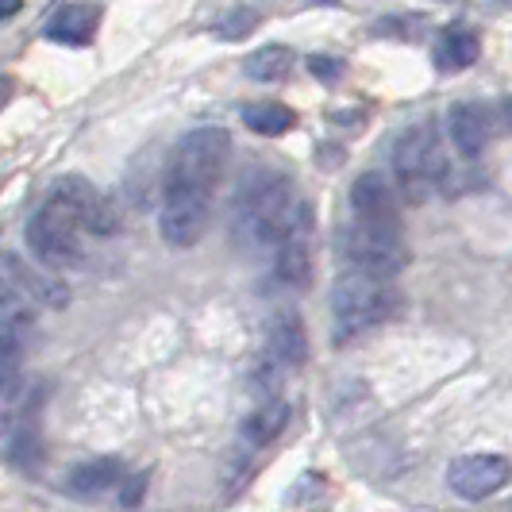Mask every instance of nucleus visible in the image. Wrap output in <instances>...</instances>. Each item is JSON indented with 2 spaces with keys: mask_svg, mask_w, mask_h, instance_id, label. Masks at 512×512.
<instances>
[{
  "mask_svg": "<svg viewBox=\"0 0 512 512\" xmlns=\"http://www.w3.org/2000/svg\"><path fill=\"white\" fill-rule=\"evenodd\" d=\"M4 282H12L27 301L43 308H66L70 305V285L54 274L51 266H31L16 251L4 255Z\"/></svg>",
  "mask_w": 512,
  "mask_h": 512,
  "instance_id": "nucleus-10",
  "label": "nucleus"
},
{
  "mask_svg": "<svg viewBox=\"0 0 512 512\" xmlns=\"http://www.w3.org/2000/svg\"><path fill=\"white\" fill-rule=\"evenodd\" d=\"M393 174H397V189L401 197L420 205L432 185L447 174V162H443V147H439V128L428 124H412L397 135L393 143Z\"/></svg>",
  "mask_w": 512,
  "mask_h": 512,
  "instance_id": "nucleus-4",
  "label": "nucleus"
},
{
  "mask_svg": "<svg viewBox=\"0 0 512 512\" xmlns=\"http://www.w3.org/2000/svg\"><path fill=\"white\" fill-rule=\"evenodd\" d=\"M447 128H451V143H455L466 158H474V154L489 143V120L478 104H451Z\"/></svg>",
  "mask_w": 512,
  "mask_h": 512,
  "instance_id": "nucleus-15",
  "label": "nucleus"
},
{
  "mask_svg": "<svg viewBox=\"0 0 512 512\" xmlns=\"http://www.w3.org/2000/svg\"><path fill=\"white\" fill-rule=\"evenodd\" d=\"M339 251L351 266L374 270V274H385V278L401 274L405 262H409V247L401 239V228H378V224H362V220H355L351 228L343 231Z\"/></svg>",
  "mask_w": 512,
  "mask_h": 512,
  "instance_id": "nucleus-6",
  "label": "nucleus"
},
{
  "mask_svg": "<svg viewBox=\"0 0 512 512\" xmlns=\"http://www.w3.org/2000/svg\"><path fill=\"white\" fill-rule=\"evenodd\" d=\"M231 154V135L224 128H193L181 135L166 170V201L181 205H212V193L224 178Z\"/></svg>",
  "mask_w": 512,
  "mask_h": 512,
  "instance_id": "nucleus-1",
  "label": "nucleus"
},
{
  "mask_svg": "<svg viewBox=\"0 0 512 512\" xmlns=\"http://www.w3.org/2000/svg\"><path fill=\"white\" fill-rule=\"evenodd\" d=\"M255 20H258V16L251 12V8H235L228 20H224L228 27H220V35H224V39H239V35H251V31H255Z\"/></svg>",
  "mask_w": 512,
  "mask_h": 512,
  "instance_id": "nucleus-21",
  "label": "nucleus"
},
{
  "mask_svg": "<svg viewBox=\"0 0 512 512\" xmlns=\"http://www.w3.org/2000/svg\"><path fill=\"white\" fill-rule=\"evenodd\" d=\"M270 355L285 366H301L308 359V339H305V324L297 312H278L270 320Z\"/></svg>",
  "mask_w": 512,
  "mask_h": 512,
  "instance_id": "nucleus-16",
  "label": "nucleus"
},
{
  "mask_svg": "<svg viewBox=\"0 0 512 512\" xmlns=\"http://www.w3.org/2000/svg\"><path fill=\"white\" fill-rule=\"evenodd\" d=\"M285 424H289V405L285 401H270V405H262V409H255L243 420L239 436L247 439L251 447H266V443H274V439L282 436Z\"/></svg>",
  "mask_w": 512,
  "mask_h": 512,
  "instance_id": "nucleus-18",
  "label": "nucleus"
},
{
  "mask_svg": "<svg viewBox=\"0 0 512 512\" xmlns=\"http://www.w3.org/2000/svg\"><path fill=\"white\" fill-rule=\"evenodd\" d=\"M324 4H332V0H324Z\"/></svg>",
  "mask_w": 512,
  "mask_h": 512,
  "instance_id": "nucleus-26",
  "label": "nucleus"
},
{
  "mask_svg": "<svg viewBox=\"0 0 512 512\" xmlns=\"http://www.w3.org/2000/svg\"><path fill=\"white\" fill-rule=\"evenodd\" d=\"M116 482H124V459L120 455H97V459L77 462L70 478H66L70 493H77V497H97Z\"/></svg>",
  "mask_w": 512,
  "mask_h": 512,
  "instance_id": "nucleus-14",
  "label": "nucleus"
},
{
  "mask_svg": "<svg viewBox=\"0 0 512 512\" xmlns=\"http://www.w3.org/2000/svg\"><path fill=\"white\" fill-rule=\"evenodd\" d=\"M208 212L212 208H201V205H174V201H166L162 205V216H158V228H162V239L170 243V247H193L208 228Z\"/></svg>",
  "mask_w": 512,
  "mask_h": 512,
  "instance_id": "nucleus-13",
  "label": "nucleus"
},
{
  "mask_svg": "<svg viewBox=\"0 0 512 512\" xmlns=\"http://www.w3.org/2000/svg\"><path fill=\"white\" fill-rule=\"evenodd\" d=\"M147 482H151V474H147V470H143V474H131L128 482H124V489H120V505H124V509L139 505V501H143V493H147Z\"/></svg>",
  "mask_w": 512,
  "mask_h": 512,
  "instance_id": "nucleus-22",
  "label": "nucleus"
},
{
  "mask_svg": "<svg viewBox=\"0 0 512 512\" xmlns=\"http://www.w3.org/2000/svg\"><path fill=\"white\" fill-rule=\"evenodd\" d=\"M247 77H255V81H285V77L293 74V51L289 47H262L247 58Z\"/></svg>",
  "mask_w": 512,
  "mask_h": 512,
  "instance_id": "nucleus-20",
  "label": "nucleus"
},
{
  "mask_svg": "<svg viewBox=\"0 0 512 512\" xmlns=\"http://www.w3.org/2000/svg\"><path fill=\"white\" fill-rule=\"evenodd\" d=\"M51 197H58V201H66V205L74 208V216L81 220V228L89 231V235H112V231L120 228V216H116L112 201L89 178H81V174H66V178L54 181Z\"/></svg>",
  "mask_w": 512,
  "mask_h": 512,
  "instance_id": "nucleus-8",
  "label": "nucleus"
},
{
  "mask_svg": "<svg viewBox=\"0 0 512 512\" xmlns=\"http://www.w3.org/2000/svg\"><path fill=\"white\" fill-rule=\"evenodd\" d=\"M301 201L305 197L282 174H251V181L235 197V235H239V243L278 247Z\"/></svg>",
  "mask_w": 512,
  "mask_h": 512,
  "instance_id": "nucleus-2",
  "label": "nucleus"
},
{
  "mask_svg": "<svg viewBox=\"0 0 512 512\" xmlns=\"http://www.w3.org/2000/svg\"><path fill=\"white\" fill-rule=\"evenodd\" d=\"M274 251H278V278L285 285L301 289V285L312 282V205L308 201H301L293 224H289V231Z\"/></svg>",
  "mask_w": 512,
  "mask_h": 512,
  "instance_id": "nucleus-9",
  "label": "nucleus"
},
{
  "mask_svg": "<svg viewBox=\"0 0 512 512\" xmlns=\"http://www.w3.org/2000/svg\"><path fill=\"white\" fill-rule=\"evenodd\" d=\"M243 124L258 135H266V139H274V135H285V131L297 124V112L289 108V104H278V101H255L243 108Z\"/></svg>",
  "mask_w": 512,
  "mask_h": 512,
  "instance_id": "nucleus-19",
  "label": "nucleus"
},
{
  "mask_svg": "<svg viewBox=\"0 0 512 512\" xmlns=\"http://www.w3.org/2000/svg\"><path fill=\"white\" fill-rule=\"evenodd\" d=\"M308 66H312L316 74H324V77H335V74H339V62H328V58H312Z\"/></svg>",
  "mask_w": 512,
  "mask_h": 512,
  "instance_id": "nucleus-23",
  "label": "nucleus"
},
{
  "mask_svg": "<svg viewBox=\"0 0 512 512\" xmlns=\"http://www.w3.org/2000/svg\"><path fill=\"white\" fill-rule=\"evenodd\" d=\"M393 312H397V293H393V285H389L385 274L351 266L332 285V320L339 343H347V339L385 324Z\"/></svg>",
  "mask_w": 512,
  "mask_h": 512,
  "instance_id": "nucleus-3",
  "label": "nucleus"
},
{
  "mask_svg": "<svg viewBox=\"0 0 512 512\" xmlns=\"http://www.w3.org/2000/svg\"><path fill=\"white\" fill-rule=\"evenodd\" d=\"M101 4H62L47 20V39L66 43V47H81L93 43L97 27H101Z\"/></svg>",
  "mask_w": 512,
  "mask_h": 512,
  "instance_id": "nucleus-12",
  "label": "nucleus"
},
{
  "mask_svg": "<svg viewBox=\"0 0 512 512\" xmlns=\"http://www.w3.org/2000/svg\"><path fill=\"white\" fill-rule=\"evenodd\" d=\"M505 112H509V120H512V101H505Z\"/></svg>",
  "mask_w": 512,
  "mask_h": 512,
  "instance_id": "nucleus-25",
  "label": "nucleus"
},
{
  "mask_svg": "<svg viewBox=\"0 0 512 512\" xmlns=\"http://www.w3.org/2000/svg\"><path fill=\"white\" fill-rule=\"evenodd\" d=\"M351 208L355 220L362 224H378V228H401V212H397V189L382 174H362L351 185Z\"/></svg>",
  "mask_w": 512,
  "mask_h": 512,
  "instance_id": "nucleus-11",
  "label": "nucleus"
},
{
  "mask_svg": "<svg viewBox=\"0 0 512 512\" xmlns=\"http://www.w3.org/2000/svg\"><path fill=\"white\" fill-rule=\"evenodd\" d=\"M512 466L505 455H489V451H474V455H459L447 466V486L455 489L466 501H482L493 497L501 486H509Z\"/></svg>",
  "mask_w": 512,
  "mask_h": 512,
  "instance_id": "nucleus-7",
  "label": "nucleus"
},
{
  "mask_svg": "<svg viewBox=\"0 0 512 512\" xmlns=\"http://www.w3.org/2000/svg\"><path fill=\"white\" fill-rule=\"evenodd\" d=\"M16 8H20V0H0V20H12Z\"/></svg>",
  "mask_w": 512,
  "mask_h": 512,
  "instance_id": "nucleus-24",
  "label": "nucleus"
},
{
  "mask_svg": "<svg viewBox=\"0 0 512 512\" xmlns=\"http://www.w3.org/2000/svg\"><path fill=\"white\" fill-rule=\"evenodd\" d=\"M478 54H482V43L466 27H447L436 43V62L443 70H470L478 62Z\"/></svg>",
  "mask_w": 512,
  "mask_h": 512,
  "instance_id": "nucleus-17",
  "label": "nucleus"
},
{
  "mask_svg": "<svg viewBox=\"0 0 512 512\" xmlns=\"http://www.w3.org/2000/svg\"><path fill=\"white\" fill-rule=\"evenodd\" d=\"M81 220L74 216V208L66 201L51 197L47 205L39 208L31 220H27V247L31 255L39 258L43 266L51 270H74L85 262V247H81Z\"/></svg>",
  "mask_w": 512,
  "mask_h": 512,
  "instance_id": "nucleus-5",
  "label": "nucleus"
}]
</instances>
